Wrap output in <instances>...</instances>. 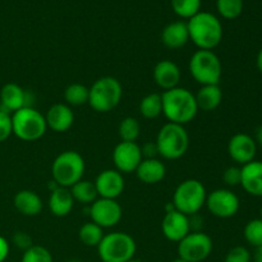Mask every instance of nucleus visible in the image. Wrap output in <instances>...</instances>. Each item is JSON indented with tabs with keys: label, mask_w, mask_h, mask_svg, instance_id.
Masks as SVG:
<instances>
[{
	"label": "nucleus",
	"mask_w": 262,
	"mask_h": 262,
	"mask_svg": "<svg viewBox=\"0 0 262 262\" xmlns=\"http://www.w3.org/2000/svg\"><path fill=\"white\" fill-rule=\"evenodd\" d=\"M243 235L247 243H250L253 247H260L262 246V219H253L246 224Z\"/></svg>",
	"instance_id": "33"
},
{
	"label": "nucleus",
	"mask_w": 262,
	"mask_h": 262,
	"mask_svg": "<svg viewBox=\"0 0 262 262\" xmlns=\"http://www.w3.org/2000/svg\"><path fill=\"white\" fill-rule=\"evenodd\" d=\"M189 40L200 50H212L223 40V25L219 18L210 12H199L189 18Z\"/></svg>",
	"instance_id": "2"
},
{
	"label": "nucleus",
	"mask_w": 262,
	"mask_h": 262,
	"mask_svg": "<svg viewBox=\"0 0 262 262\" xmlns=\"http://www.w3.org/2000/svg\"><path fill=\"white\" fill-rule=\"evenodd\" d=\"M140 113L146 119H155L163 114V100L160 94H148L141 100Z\"/></svg>",
	"instance_id": "27"
},
{
	"label": "nucleus",
	"mask_w": 262,
	"mask_h": 262,
	"mask_svg": "<svg viewBox=\"0 0 262 262\" xmlns=\"http://www.w3.org/2000/svg\"><path fill=\"white\" fill-rule=\"evenodd\" d=\"M260 215H261L260 219H262V206H261V209H260Z\"/></svg>",
	"instance_id": "47"
},
{
	"label": "nucleus",
	"mask_w": 262,
	"mask_h": 262,
	"mask_svg": "<svg viewBox=\"0 0 262 262\" xmlns=\"http://www.w3.org/2000/svg\"><path fill=\"white\" fill-rule=\"evenodd\" d=\"M90 89L82 83H72L64 91V100L69 106H82L89 104Z\"/></svg>",
	"instance_id": "28"
},
{
	"label": "nucleus",
	"mask_w": 262,
	"mask_h": 262,
	"mask_svg": "<svg viewBox=\"0 0 262 262\" xmlns=\"http://www.w3.org/2000/svg\"><path fill=\"white\" fill-rule=\"evenodd\" d=\"M46 125L51 130L64 133L73 125L74 114L67 104H54L45 115Z\"/></svg>",
	"instance_id": "19"
},
{
	"label": "nucleus",
	"mask_w": 262,
	"mask_h": 262,
	"mask_svg": "<svg viewBox=\"0 0 262 262\" xmlns=\"http://www.w3.org/2000/svg\"><path fill=\"white\" fill-rule=\"evenodd\" d=\"M137 245L129 234L124 232H113L104 235L97 246V253L101 262H128L133 260Z\"/></svg>",
	"instance_id": "6"
},
{
	"label": "nucleus",
	"mask_w": 262,
	"mask_h": 262,
	"mask_svg": "<svg viewBox=\"0 0 262 262\" xmlns=\"http://www.w3.org/2000/svg\"><path fill=\"white\" fill-rule=\"evenodd\" d=\"M196 102L199 110L214 112L223 101V91L219 84H206L199 90L196 95Z\"/></svg>",
	"instance_id": "25"
},
{
	"label": "nucleus",
	"mask_w": 262,
	"mask_h": 262,
	"mask_svg": "<svg viewBox=\"0 0 262 262\" xmlns=\"http://www.w3.org/2000/svg\"><path fill=\"white\" fill-rule=\"evenodd\" d=\"M119 137L123 142H136L140 137L141 125L136 118L127 117L119 124Z\"/></svg>",
	"instance_id": "30"
},
{
	"label": "nucleus",
	"mask_w": 262,
	"mask_h": 262,
	"mask_svg": "<svg viewBox=\"0 0 262 262\" xmlns=\"http://www.w3.org/2000/svg\"><path fill=\"white\" fill-rule=\"evenodd\" d=\"M86 164L83 158L73 150L59 154L51 165L53 181L59 187L71 188L72 186L83 178Z\"/></svg>",
	"instance_id": "4"
},
{
	"label": "nucleus",
	"mask_w": 262,
	"mask_h": 262,
	"mask_svg": "<svg viewBox=\"0 0 262 262\" xmlns=\"http://www.w3.org/2000/svg\"><path fill=\"white\" fill-rule=\"evenodd\" d=\"M171 8L178 17L189 19L201 12V0H171Z\"/></svg>",
	"instance_id": "31"
},
{
	"label": "nucleus",
	"mask_w": 262,
	"mask_h": 262,
	"mask_svg": "<svg viewBox=\"0 0 262 262\" xmlns=\"http://www.w3.org/2000/svg\"><path fill=\"white\" fill-rule=\"evenodd\" d=\"M123 87L115 77H101L90 87L89 104L95 112L107 113L122 101Z\"/></svg>",
	"instance_id": "5"
},
{
	"label": "nucleus",
	"mask_w": 262,
	"mask_h": 262,
	"mask_svg": "<svg viewBox=\"0 0 262 262\" xmlns=\"http://www.w3.org/2000/svg\"><path fill=\"white\" fill-rule=\"evenodd\" d=\"M123 215V210L117 200L97 199L90 207V216L92 223L99 227L113 228L120 222Z\"/></svg>",
	"instance_id": "12"
},
{
	"label": "nucleus",
	"mask_w": 262,
	"mask_h": 262,
	"mask_svg": "<svg viewBox=\"0 0 262 262\" xmlns=\"http://www.w3.org/2000/svg\"><path fill=\"white\" fill-rule=\"evenodd\" d=\"M13 135L12 115L0 110V142L7 141Z\"/></svg>",
	"instance_id": "36"
},
{
	"label": "nucleus",
	"mask_w": 262,
	"mask_h": 262,
	"mask_svg": "<svg viewBox=\"0 0 262 262\" xmlns=\"http://www.w3.org/2000/svg\"><path fill=\"white\" fill-rule=\"evenodd\" d=\"M135 173L142 183L156 184L165 178L166 168L159 159H143Z\"/></svg>",
	"instance_id": "22"
},
{
	"label": "nucleus",
	"mask_w": 262,
	"mask_h": 262,
	"mask_svg": "<svg viewBox=\"0 0 262 262\" xmlns=\"http://www.w3.org/2000/svg\"><path fill=\"white\" fill-rule=\"evenodd\" d=\"M161 230L166 239L179 243L191 233V219L178 210H168L161 223Z\"/></svg>",
	"instance_id": "14"
},
{
	"label": "nucleus",
	"mask_w": 262,
	"mask_h": 262,
	"mask_svg": "<svg viewBox=\"0 0 262 262\" xmlns=\"http://www.w3.org/2000/svg\"><path fill=\"white\" fill-rule=\"evenodd\" d=\"M241 186L248 194L262 197V161L253 160L241 168Z\"/></svg>",
	"instance_id": "20"
},
{
	"label": "nucleus",
	"mask_w": 262,
	"mask_h": 262,
	"mask_svg": "<svg viewBox=\"0 0 262 262\" xmlns=\"http://www.w3.org/2000/svg\"><path fill=\"white\" fill-rule=\"evenodd\" d=\"M214 243L210 235L191 232L178 243V257L187 262H202L212 252Z\"/></svg>",
	"instance_id": "10"
},
{
	"label": "nucleus",
	"mask_w": 262,
	"mask_h": 262,
	"mask_svg": "<svg viewBox=\"0 0 262 262\" xmlns=\"http://www.w3.org/2000/svg\"><path fill=\"white\" fill-rule=\"evenodd\" d=\"M13 245H14L15 247L19 248V250H23V252H25V251L28 250L31 246H33L32 238H31L27 233L18 232L13 235Z\"/></svg>",
	"instance_id": "38"
},
{
	"label": "nucleus",
	"mask_w": 262,
	"mask_h": 262,
	"mask_svg": "<svg viewBox=\"0 0 262 262\" xmlns=\"http://www.w3.org/2000/svg\"><path fill=\"white\" fill-rule=\"evenodd\" d=\"M256 64H257L258 71H260L261 73H262V49H261L260 51H258V54H257V59H256Z\"/></svg>",
	"instance_id": "43"
},
{
	"label": "nucleus",
	"mask_w": 262,
	"mask_h": 262,
	"mask_svg": "<svg viewBox=\"0 0 262 262\" xmlns=\"http://www.w3.org/2000/svg\"><path fill=\"white\" fill-rule=\"evenodd\" d=\"M253 261H255V262H262V246L256 248L255 256H253Z\"/></svg>",
	"instance_id": "41"
},
{
	"label": "nucleus",
	"mask_w": 262,
	"mask_h": 262,
	"mask_svg": "<svg viewBox=\"0 0 262 262\" xmlns=\"http://www.w3.org/2000/svg\"><path fill=\"white\" fill-rule=\"evenodd\" d=\"M171 262H187V261H184V260H182V258H176V260L174 261H171Z\"/></svg>",
	"instance_id": "44"
},
{
	"label": "nucleus",
	"mask_w": 262,
	"mask_h": 262,
	"mask_svg": "<svg viewBox=\"0 0 262 262\" xmlns=\"http://www.w3.org/2000/svg\"><path fill=\"white\" fill-rule=\"evenodd\" d=\"M20 262H54V260L48 248L33 245L23 252Z\"/></svg>",
	"instance_id": "34"
},
{
	"label": "nucleus",
	"mask_w": 262,
	"mask_h": 262,
	"mask_svg": "<svg viewBox=\"0 0 262 262\" xmlns=\"http://www.w3.org/2000/svg\"><path fill=\"white\" fill-rule=\"evenodd\" d=\"M68 262H82V261H79V260H71V261H68Z\"/></svg>",
	"instance_id": "46"
},
{
	"label": "nucleus",
	"mask_w": 262,
	"mask_h": 262,
	"mask_svg": "<svg viewBox=\"0 0 262 262\" xmlns=\"http://www.w3.org/2000/svg\"><path fill=\"white\" fill-rule=\"evenodd\" d=\"M206 207L214 216L219 219H229L239 211L241 202L237 194L227 188L212 191L206 197Z\"/></svg>",
	"instance_id": "11"
},
{
	"label": "nucleus",
	"mask_w": 262,
	"mask_h": 262,
	"mask_svg": "<svg viewBox=\"0 0 262 262\" xmlns=\"http://www.w3.org/2000/svg\"><path fill=\"white\" fill-rule=\"evenodd\" d=\"M182 78V72L174 61L160 60L154 68V81L164 91L178 87Z\"/></svg>",
	"instance_id": "18"
},
{
	"label": "nucleus",
	"mask_w": 262,
	"mask_h": 262,
	"mask_svg": "<svg viewBox=\"0 0 262 262\" xmlns=\"http://www.w3.org/2000/svg\"><path fill=\"white\" fill-rule=\"evenodd\" d=\"M256 152H257V143L255 138L246 133H237L230 138L228 143V154L230 159L242 166L255 160Z\"/></svg>",
	"instance_id": "15"
},
{
	"label": "nucleus",
	"mask_w": 262,
	"mask_h": 262,
	"mask_svg": "<svg viewBox=\"0 0 262 262\" xmlns=\"http://www.w3.org/2000/svg\"><path fill=\"white\" fill-rule=\"evenodd\" d=\"M141 151H142L143 159H155L156 155H159L158 146H156V142H147L141 147Z\"/></svg>",
	"instance_id": "39"
},
{
	"label": "nucleus",
	"mask_w": 262,
	"mask_h": 262,
	"mask_svg": "<svg viewBox=\"0 0 262 262\" xmlns=\"http://www.w3.org/2000/svg\"><path fill=\"white\" fill-rule=\"evenodd\" d=\"M189 41V32L187 22L176 20L164 27L161 32V42L168 49H181Z\"/></svg>",
	"instance_id": "21"
},
{
	"label": "nucleus",
	"mask_w": 262,
	"mask_h": 262,
	"mask_svg": "<svg viewBox=\"0 0 262 262\" xmlns=\"http://www.w3.org/2000/svg\"><path fill=\"white\" fill-rule=\"evenodd\" d=\"M69 189H71V193L72 196H73L74 201L81 202V204L84 205L94 204L97 200V197H99L94 182L81 179V181L77 182V183L74 184V186H72Z\"/></svg>",
	"instance_id": "26"
},
{
	"label": "nucleus",
	"mask_w": 262,
	"mask_h": 262,
	"mask_svg": "<svg viewBox=\"0 0 262 262\" xmlns=\"http://www.w3.org/2000/svg\"><path fill=\"white\" fill-rule=\"evenodd\" d=\"M159 155L166 160H178L189 147V136L184 125L166 123L159 130L156 137Z\"/></svg>",
	"instance_id": "3"
},
{
	"label": "nucleus",
	"mask_w": 262,
	"mask_h": 262,
	"mask_svg": "<svg viewBox=\"0 0 262 262\" xmlns=\"http://www.w3.org/2000/svg\"><path fill=\"white\" fill-rule=\"evenodd\" d=\"M15 210L25 216H36L42 211L43 204L40 196L30 189H22L17 192L13 199Z\"/></svg>",
	"instance_id": "23"
},
{
	"label": "nucleus",
	"mask_w": 262,
	"mask_h": 262,
	"mask_svg": "<svg viewBox=\"0 0 262 262\" xmlns=\"http://www.w3.org/2000/svg\"><path fill=\"white\" fill-rule=\"evenodd\" d=\"M163 114L169 123L184 125L192 122L199 113L196 97L189 90L183 87L168 90L161 94Z\"/></svg>",
	"instance_id": "1"
},
{
	"label": "nucleus",
	"mask_w": 262,
	"mask_h": 262,
	"mask_svg": "<svg viewBox=\"0 0 262 262\" xmlns=\"http://www.w3.org/2000/svg\"><path fill=\"white\" fill-rule=\"evenodd\" d=\"M13 135L26 142L37 141L46 133L45 115L32 106H26L12 114Z\"/></svg>",
	"instance_id": "7"
},
{
	"label": "nucleus",
	"mask_w": 262,
	"mask_h": 262,
	"mask_svg": "<svg viewBox=\"0 0 262 262\" xmlns=\"http://www.w3.org/2000/svg\"><path fill=\"white\" fill-rule=\"evenodd\" d=\"M189 73L202 86L219 84L223 66L219 56L212 50H197L189 59Z\"/></svg>",
	"instance_id": "9"
},
{
	"label": "nucleus",
	"mask_w": 262,
	"mask_h": 262,
	"mask_svg": "<svg viewBox=\"0 0 262 262\" xmlns=\"http://www.w3.org/2000/svg\"><path fill=\"white\" fill-rule=\"evenodd\" d=\"M143 160L141 146L137 142H119L113 151V161L119 173H133Z\"/></svg>",
	"instance_id": "13"
},
{
	"label": "nucleus",
	"mask_w": 262,
	"mask_h": 262,
	"mask_svg": "<svg viewBox=\"0 0 262 262\" xmlns=\"http://www.w3.org/2000/svg\"><path fill=\"white\" fill-rule=\"evenodd\" d=\"M252 256L251 252L243 246H237L229 250V252L225 256L224 262H251Z\"/></svg>",
	"instance_id": "35"
},
{
	"label": "nucleus",
	"mask_w": 262,
	"mask_h": 262,
	"mask_svg": "<svg viewBox=\"0 0 262 262\" xmlns=\"http://www.w3.org/2000/svg\"><path fill=\"white\" fill-rule=\"evenodd\" d=\"M100 199L117 200L124 191V178L117 169L102 170L94 182Z\"/></svg>",
	"instance_id": "16"
},
{
	"label": "nucleus",
	"mask_w": 262,
	"mask_h": 262,
	"mask_svg": "<svg viewBox=\"0 0 262 262\" xmlns=\"http://www.w3.org/2000/svg\"><path fill=\"white\" fill-rule=\"evenodd\" d=\"M10 246L4 237L0 235V262H4L9 256Z\"/></svg>",
	"instance_id": "40"
},
{
	"label": "nucleus",
	"mask_w": 262,
	"mask_h": 262,
	"mask_svg": "<svg viewBox=\"0 0 262 262\" xmlns=\"http://www.w3.org/2000/svg\"><path fill=\"white\" fill-rule=\"evenodd\" d=\"M255 141H256V143H257V145L262 146V125H261V127H258L257 130H256Z\"/></svg>",
	"instance_id": "42"
},
{
	"label": "nucleus",
	"mask_w": 262,
	"mask_h": 262,
	"mask_svg": "<svg viewBox=\"0 0 262 262\" xmlns=\"http://www.w3.org/2000/svg\"><path fill=\"white\" fill-rule=\"evenodd\" d=\"M216 9L225 19H235L243 12V0H216Z\"/></svg>",
	"instance_id": "32"
},
{
	"label": "nucleus",
	"mask_w": 262,
	"mask_h": 262,
	"mask_svg": "<svg viewBox=\"0 0 262 262\" xmlns=\"http://www.w3.org/2000/svg\"><path fill=\"white\" fill-rule=\"evenodd\" d=\"M128 262H141V261H138V260H135V258H133V260H130V261H128Z\"/></svg>",
	"instance_id": "45"
},
{
	"label": "nucleus",
	"mask_w": 262,
	"mask_h": 262,
	"mask_svg": "<svg viewBox=\"0 0 262 262\" xmlns=\"http://www.w3.org/2000/svg\"><path fill=\"white\" fill-rule=\"evenodd\" d=\"M206 197V188L201 182L197 179H187L174 191L173 206L182 214L193 216L205 206Z\"/></svg>",
	"instance_id": "8"
},
{
	"label": "nucleus",
	"mask_w": 262,
	"mask_h": 262,
	"mask_svg": "<svg viewBox=\"0 0 262 262\" xmlns=\"http://www.w3.org/2000/svg\"><path fill=\"white\" fill-rule=\"evenodd\" d=\"M241 178H242V170L238 166H229L223 173V181L229 187L239 186Z\"/></svg>",
	"instance_id": "37"
},
{
	"label": "nucleus",
	"mask_w": 262,
	"mask_h": 262,
	"mask_svg": "<svg viewBox=\"0 0 262 262\" xmlns=\"http://www.w3.org/2000/svg\"><path fill=\"white\" fill-rule=\"evenodd\" d=\"M28 94L17 83H7L0 90V110L12 115L28 106Z\"/></svg>",
	"instance_id": "17"
},
{
	"label": "nucleus",
	"mask_w": 262,
	"mask_h": 262,
	"mask_svg": "<svg viewBox=\"0 0 262 262\" xmlns=\"http://www.w3.org/2000/svg\"><path fill=\"white\" fill-rule=\"evenodd\" d=\"M74 199L71 193V189L64 187H56L51 191L50 199H49V207L53 215L58 217H64L71 214L74 206Z\"/></svg>",
	"instance_id": "24"
},
{
	"label": "nucleus",
	"mask_w": 262,
	"mask_h": 262,
	"mask_svg": "<svg viewBox=\"0 0 262 262\" xmlns=\"http://www.w3.org/2000/svg\"><path fill=\"white\" fill-rule=\"evenodd\" d=\"M79 241L87 247H97L104 238L102 228L95 223H84L78 232Z\"/></svg>",
	"instance_id": "29"
}]
</instances>
